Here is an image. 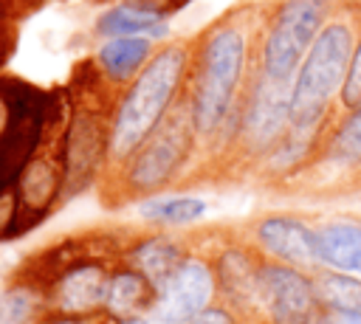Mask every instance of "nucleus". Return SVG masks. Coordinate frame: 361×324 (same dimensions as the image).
<instances>
[{"mask_svg":"<svg viewBox=\"0 0 361 324\" xmlns=\"http://www.w3.org/2000/svg\"><path fill=\"white\" fill-rule=\"evenodd\" d=\"M251 70V31L240 20V11L212 23L192 42L183 99L200 141L209 144L220 138L226 121L240 104Z\"/></svg>","mask_w":361,"mask_h":324,"instance_id":"f257e3e1","label":"nucleus"},{"mask_svg":"<svg viewBox=\"0 0 361 324\" xmlns=\"http://www.w3.org/2000/svg\"><path fill=\"white\" fill-rule=\"evenodd\" d=\"M192 45L178 39L155 48L149 62L138 70V76L121 87L110 110V152L107 166H121L138 144L166 118V113L180 101L189 73Z\"/></svg>","mask_w":361,"mask_h":324,"instance_id":"f03ea898","label":"nucleus"},{"mask_svg":"<svg viewBox=\"0 0 361 324\" xmlns=\"http://www.w3.org/2000/svg\"><path fill=\"white\" fill-rule=\"evenodd\" d=\"M358 25L338 8L322 25L290 85V127L316 132L330 130L333 104L341 99L350 73Z\"/></svg>","mask_w":361,"mask_h":324,"instance_id":"7ed1b4c3","label":"nucleus"},{"mask_svg":"<svg viewBox=\"0 0 361 324\" xmlns=\"http://www.w3.org/2000/svg\"><path fill=\"white\" fill-rule=\"evenodd\" d=\"M200 144L186 99L166 113V118L138 144V149L118 169L121 200H144L161 194L189 166L195 147Z\"/></svg>","mask_w":361,"mask_h":324,"instance_id":"20e7f679","label":"nucleus"},{"mask_svg":"<svg viewBox=\"0 0 361 324\" xmlns=\"http://www.w3.org/2000/svg\"><path fill=\"white\" fill-rule=\"evenodd\" d=\"M333 11L336 0H279L259 31L254 68L268 79L293 82L305 54Z\"/></svg>","mask_w":361,"mask_h":324,"instance_id":"39448f33","label":"nucleus"},{"mask_svg":"<svg viewBox=\"0 0 361 324\" xmlns=\"http://www.w3.org/2000/svg\"><path fill=\"white\" fill-rule=\"evenodd\" d=\"M290 85L262 76L257 68L248 76V85L237 107V132L234 149L251 161H262L290 130Z\"/></svg>","mask_w":361,"mask_h":324,"instance_id":"423d86ee","label":"nucleus"},{"mask_svg":"<svg viewBox=\"0 0 361 324\" xmlns=\"http://www.w3.org/2000/svg\"><path fill=\"white\" fill-rule=\"evenodd\" d=\"M324 304L310 270L262 259L257 273V324H322Z\"/></svg>","mask_w":361,"mask_h":324,"instance_id":"0eeeda50","label":"nucleus"},{"mask_svg":"<svg viewBox=\"0 0 361 324\" xmlns=\"http://www.w3.org/2000/svg\"><path fill=\"white\" fill-rule=\"evenodd\" d=\"M110 152V116L99 107L79 104L62 132L65 158V197L85 192L107 166Z\"/></svg>","mask_w":361,"mask_h":324,"instance_id":"6e6552de","label":"nucleus"},{"mask_svg":"<svg viewBox=\"0 0 361 324\" xmlns=\"http://www.w3.org/2000/svg\"><path fill=\"white\" fill-rule=\"evenodd\" d=\"M214 299H217V282H214L212 259L189 251L180 259V265L155 290V304L149 310V318L155 324H183L186 318L214 304Z\"/></svg>","mask_w":361,"mask_h":324,"instance_id":"1a4fd4ad","label":"nucleus"},{"mask_svg":"<svg viewBox=\"0 0 361 324\" xmlns=\"http://www.w3.org/2000/svg\"><path fill=\"white\" fill-rule=\"evenodd\" d=\"M14 192L20 203V220H25V228L51 214L59 197H65L62 135L59 141H45V147L31 149V155L17 169Z\"/></svg>","mask_w":361,"mask_h":324,"instance_id":"9d476101","label":"nucleus"},{"mask_svg":"<svg viewBox=\"0 0 361 324\" xmlns=\"http://www.w3.org/2000/svg\"><path fill=\"white\" fill-rule=\"evenodd\" d=\"M251 242L265 259H276L302 270L316 273L324 268L319 228L296 214H265L251 225Z\"/></svg>","mask_w":361,"mask_h":324,"instance_id":"9b49d317","label":"nucleus"},{"mask_svg":"<svg viewBox=\"0 0 361 324\" xmlns=\"http://www.w3.org/2000/svg\"><path fill=\"white\" fill-rule=\"evenodd\" d=\"M110 270L113 268L99 259H73L62 265L42 287L48 313L82 316V318L102 316Z\"/></svg>","mask_w":361,"mask_h":324,"instance_id":"f8f14e48","label":"nucleus"},{"mask_svg":"<svg viewBox=\"0 0 361 324\" xmlns=\"http://www.w3.org/2000/svg\"><path fill=\"white\" fill-rule=\"evenodd\" d=\"M262 259L265 256L251 239L226 242L212 256L220 301L237 310L248 324H257V273Z\"/></svg>","mask_w":361,"mask_h":324,"instance_id":"ddd939ff","label":"nucleus"},{"mask_svg":"<svg viewBox=\"0 0 361 324\" xmlns=\"http://www.w3.org/2000/svg\"><path fill=\"white\" fill-rule=\"evenodd\" d=\"M169 11L172 8L158 0H121L96 17V34L104 39L107 37H133V34H144V37L155 39V37L166 34Z\"/></svg>","mask_w":361,"mask_h":324,"instance_id":"4468645a","label":"nucleus"},{"mask_svg":"<svg viewBox=\"0 0 361 324\" xmlns=\"http://www.w3.org/2000/svg\"><path fill=\"white\" fill-rule=\"evenodd\" d=\"M155 54L152 37H107L96 51V70L113 87H127Z\"/></svg>","mask_w":361,"mask_h":324,"instance_id":"2eb2a0df","label":"nucleus"},{"mask_svg":"<svg viewBox=\"0 0 361 324\" xmlns=\"http://www.w3.org/2000/svg\"><path fill=\"white\" fill-rule=\"evenodd\" d=\"M186 254H189V248L183 245V239H178V237H172L166 231H152V234L135 237L124 248V262L138 268L158 290L161 282L180 265V259Z\"/></svg>","mask_w":361,"mask_h":324,"instance_id":"dca6fc26","label":"nucleus"},{"mask_svg":"<svg viewBox=\"0 0 361 324\" xmlns=\"http://www.w3.org/2000/svg\"><path fill=\"white\" fill-rule=\"evenodd\" d=\"M152 304H155V285L138 268L121 262L110 270L102 316H107V318L144 316L152 310Z\"/></svg>","mask_w":361,"mask_h":324,"instance_id":"f3484780","label":"nucleus"},{"mask_svg":"<svg viewBox=\"0 0 361 324\" xmlns=\"http://www.w3.org/2000/svg\"><path fill=\"white\" fill-rule=\"evenodd\" d=\"M319 158L341 172L361 169V99L347 107L336 124H330Z\"/></svg>","mask_w":361,"mask_h":324,"instance_id":"a211bd4d","label":"nucleus"},{"mask_svg":"<svg viewBox=\"0 0 361 324\" xmlns=\"http://www.w3.org/2000/svg\"><path fill=\"white\" fill-rule=\"evenodd\" d=\"M316 228H319L324 268L361 276V223L358 220H327Z\"/></svg>","mask_w":361,"mask_h":324,"instance_id":"6ab92c4d","label":"nucleus"},{"mask_svg":"<svg viewBox=\"0 0 361 324\" xmlns=\"http://www.w3.org/2000/svg\"><path fill=\"white\" fill-rule=\"evenodd\" d=\"M206 200L195 197V194H152L138 200V214L144 223L149 225H161V228H180V225H192L197 220H203L206 214Z\"/></svg>","mask_w":361,"mask_h":324,"instance_id":"aec40b11","label":"nucleus"},{"mask_svg":"<svg viewBox=\"0 0 361 324\" xmlns=\"http://www.w3.org/2000/svg\"><path fill=\"white\" fill-rule=\"evenodd\" d=\"M45 316L48 301L37 282H11L0 290V324H39Z\"/></svg>","mask_w":361,"mask_h":324,"instance_id":"412c9836","label":"nucleus"},{"mask_svg":"<svg viewBox=\"0 0 361 324\" xmlns=\"http://www.w3.org/2000/svg\"><path fill=\"white\" fill-rule=\"evenodd\" d=\"M316 293L327 313H358L361 316V276L336 270V268H319L313 273Z\"/></svg>","mask_w":361,"mask_h":324,"instance_id":"4be33fe9","label":"nucleus"},{"mask_svg":"<svg viewBox=\"0 0 361 324\" xmlns=\"http://www.w3.org/2000/svg\"><path fill=\"white\" fill-rule=\"evenodd\" d=\"M358 99H361V25H358L353 62H350V73H347V82H344V90H341L338 104H341V110H347V107H353Z\"/></svg>","mask_w":361,"mask_h":324,"instance_id":"5701e85b","label":"nucleus"},{"mask_svg":"<svg viewBox=\"0 0 361 324\" xmlns=\"http://www.w3.org/2000/svg\"><path fill=\"white\" fill-rule=\"evenodd\" d=\"M17 223H20V203L14 186L0 189V239L11 237L17 231Z\"/></svg>","mask_w":361,"mask_h":324,"instance_id":"b1692460","label":"nucleus"},{"mask_svg":"<svg viewBox=\"0 0 361 324\" xmlns=\"http://www.w3.org/2000/svg\"><path fill=\"white\" fill-rule=\"evenodd\" d=\"M183 324H248V321H245L237 310H231L228 304L214 301V304H209L206 310H200L197 316L186 318Z\"/></svg>","mask_w":361,"mask_h":324,"instance_id":"393cba45","label":"nucleus"},{"mask_svg":"<svg viewBox=\"0 0 361 324\" xmlns=\"http://www.w3.org/2000/svg\"><path fill=\"white\" fill-rule=\"evenodd\" d=\"M39 324H102V316L82 318V316H62V313H48Z\"/></svg>","mask_w":361,"mask_h":324,"instance_id":"a878e982","label":"nucleus"},{"mask_svg":"<svg viewBox=\"0 0 361 324\" xmlns=\"http://www.w3.org/2000/svg\"><path fill=\"white\" fill-rule=\"evenodd\" d=\"M11 116H14V107L8 101L6 93H0V141L8 135V127H11Z\"/></svg>","mask_w":361,"mask_h":324,"instance_id":"bb28decb","label":"nucleus"},{"mask_svg":"<svg viewBox=\"0 0 361 324\" xmlns=\"http://www.w3.org/2000/svg\"><path fill=\"white\" fill-rule=\"evenodd\" d=\"M322 324H361V316L358 313H327L324 310Z\"/></svg>","mask_w":361,"mask_h":324,"instance_id":"cd10ccee","label":"nucleus"},{"mask_svg":"<svg viewBox=\"0 0 361 324\" xmlns=\"http://www.w3.org/2000/svg\"><path fill=\"white\" fill-rule=\"evenodd\" d=\"M102 324H155V321L147 318V316H130V318H107V316H102Z\"/></svg>","mask_w":361,"mask_h":324,"instance_id":"c85d7f7f","label":"nucleus"}]
</instances>
